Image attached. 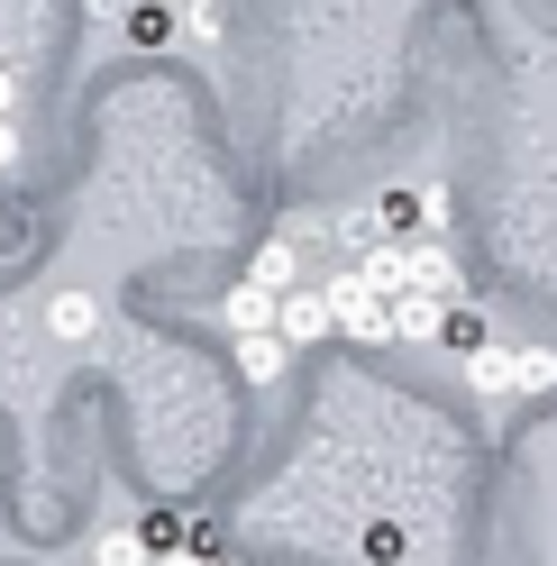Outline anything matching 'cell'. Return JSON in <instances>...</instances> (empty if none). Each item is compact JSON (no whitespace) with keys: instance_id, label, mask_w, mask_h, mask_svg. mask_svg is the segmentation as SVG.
Wrapping results in <instances>:
<instances>
[{"instance_id":"obj_1","label":"cell","mask_w":557,"mask_h":566,"mask_svg":"<svg viewBox=\"0 0 557 566\" xmlns=\"http://www.w3.org/2000/svg\"><path fill=\"white\" fill-rule=\"evenodd\" d=\"M320 293H329V329L338 338H357V347H393V302L385 293H366L357 274H320Z\"/></svg>"},{"instance_id":"obj_2","label":"cell","mask_w":557,"mask_h":566,"mask_svg":"<svg viewBox=\"0 0 557 566\" xmlns=\"http://www.w3.org/2000/svg\"><path fill=\"white\" fill-rule=\"evenodd\" d=\"M274 338H284L293 357L329 338V293H320V283H293V293H274Z\"/></svg>"},{"instance_id":"obj_3","label":"cell","mask_w":557,"mask_h":566,"mask_svg":"<svg viewBox=\"0 0 557 566\" xmlns=\"http://www.w3.org/2000/svg\"><path fill=\"white\" fill-rule=\"evenodd\" d=\"M248 283H265V293H293V283H302V238H293V229H265L256 256H248Z\"/></svg>"},{"instance_id":"obj_4","label":"cell","mask_w":557,"mask_h":566,"mask_svg":"<svg viewBox=\"0 0 557 566\" xmlns=\"http://www.w3.org/2000/svg\"><path fill=\"white\" fill-rule=\"evenodd\" d=\"M229 357H238V375H248L256 394H274V384H284V366H293V347L274 338V329H238V347H229Z\"/></svg>"},{"instance_id":"obj_5","label":"cell","mask_w":557,"mask_h":566,"mask_svg":"<svg viewBox=\"0 0 557 566\" xmlns=\"http://www.w3.org/2000/svg\"><path fill=\"white\" fill-rule=\"evenodd\" d=\"M503 394H557V347H503Z\"/></svg>"},{"instance_id":"obj_6","label":"cell","mask_w":557,"mask_h":566,"mask_svg":"<svg viewBox=\"0 0 557 566\" xmlns=\"http://www.w3.org/2000/svg\"><path fill=\"white\" fill-rule=\"evenodd\" d=\"M220 321H229V338H238V329H274V293H265V283H248V274H238L229 293H220Z\"/></svg>"},{"instance_id":"obj_7","label":"cell","mask_w":557,"mask_h":566,"mask_svg":"<svg viewBox=\"0 0 557 566\" xmlns=\"http://www.w3.org/2000/svg\"><path fill=\"white\" fill-rule=\"evenodd\" d=\"M92 329H101V302H92V293H55V302H46V338L83 347Z\"/></svg>"},{"instance_id":"obj_8","label":"cell","mask_w":557,"mask_h":566,"mask_svg":"<svg viewBox=\"0 0 557 566\" xmlns=\"http://www.w3.org/2000/svg\"><path fill=\"white\" fill-rule=\"evenodd\" d=\"M439 311L448 302H430V293H393V347H430L439 338Z\"/></svg>"},{"instance_id":"obj_9","label":"cell","mask_w":557,"mask_h":566,"mask_svg":"<svg viewBox=\"0 0 557 566\" xmlns=\"http://www.w3.org/2000/svg\"><path fill=\"white\" fill-rule=\"evenodd\" d=\"M28 165V137H19V119H0V174H19Z\"/></svg>"},{"instance_id":"obj_10","label":"cell","mask_w":557,"mask_h":566,"mask_svg":"<svg viewBox=\"0 0 557 566\" xmlns=\"http://www.w3.org/2000/svg\"><path fill=\"white\" fill-rule=\"evenodd\" d=\"M0 119H19V74L0 64Z\"/></svg>"}]
</instances>
